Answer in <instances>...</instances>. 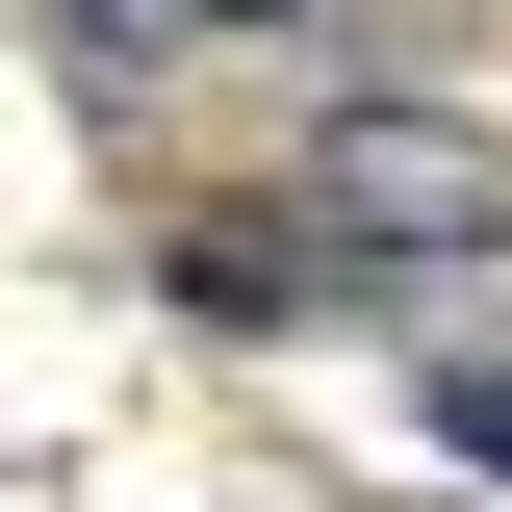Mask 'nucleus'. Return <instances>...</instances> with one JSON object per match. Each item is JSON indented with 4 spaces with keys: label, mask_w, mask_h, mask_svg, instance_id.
Instances as JSON below:
<instances>
[{
    "label": "nucleus",
    "mask_w": 512,
    "mask_h": 512,
    "mask_svg": "<svg viewBox=\"0 0 512 512\" xmlns=\"http://www.w3.org/2000/svg\"><path fill=\"white\" fill-rule=\"evenodd\" d=\"M308 231L359 256V282H461V256L512 231V154H487L461 103H333V128H308Z\"/></svg>",
    "instance_id": "nucleus-1"
},
{
    "label": "nucleus",
    "mask_w": 512,
    "mask_h": 512,
    "mask_svg": "<svg viewBox=\"0 0 512 512\" xmlns=\"http://www.w3.org/2000/svg\"><path fill=\"white\" fill-rule=\"evenodd\" d=\"M103 52H231V26H282V0H77Z\"/></svg>",
    "instance_id": "nucleus-2"
},
{
    "label": "nucleus",
    "mask_w": 512,
    "mask_h": 512,
    "mask_svg": "<svg viewBox=\"0 0 512 512\" xmlns=\"http://www.w3.org/2000/svg\"><path fill=\"white\" fill-rule=\"evenodd\" d=\"M436 436H461V461L512 487V359H461V384H436Z\"/></svg>",
    "instance_id": "nucleus-3"
}]
</instances>
